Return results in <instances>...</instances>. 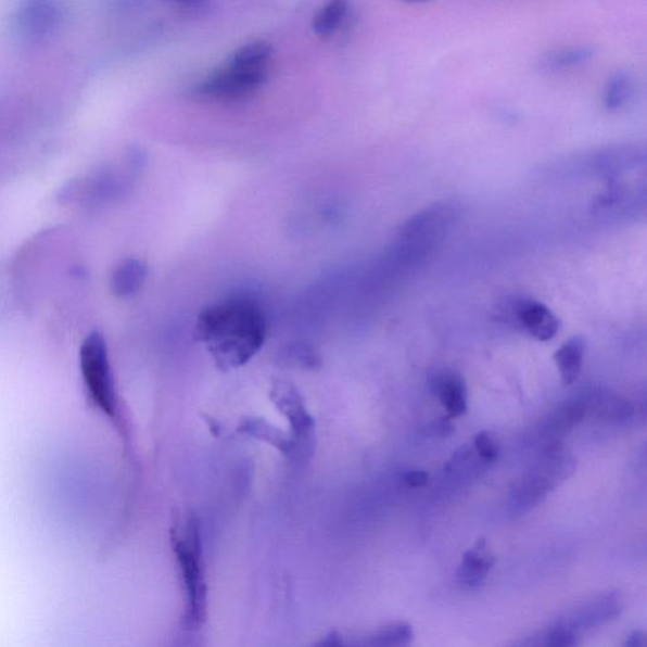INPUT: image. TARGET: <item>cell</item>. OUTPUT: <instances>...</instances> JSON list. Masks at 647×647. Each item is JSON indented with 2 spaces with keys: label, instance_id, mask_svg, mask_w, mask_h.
Here are the masks:
<instances>
[{
  "label": "cell",
  "instance_id": "1",
  "mask_svg": "<svg viewBox=\"0 0 647 647\" xmlns=\"http://www.w3.org/2000/svg\"><path fill=\"white\" fill-rule=\"evenodd\" d=\"M267 320L261 307L246 297H230L199 314L195 338L223 371L245 366L264 346Z\"/></svg>",
  "mask_w": 647,
  "mask_h": 647
},
{
  "label": "cell",
  "instance_id": "2",
  "mask_svg": "<svg viewBox=\"0 0 647 647\" xmlns=\"http://www.w3.org/2000/svg\"><path fill=\"white\" fill-rule=\"evenodd\" d=\"M272 52V46L266 41L243 45L225 65L198 85L196 94L225 103L250 99L268 78Z\"/></svg>",
  "mask_w": 647,
  "mask_h": 647
},
{
  "label": "cell",
  "instance_id": "3",
  "mask_svg": "<svg viewBox=\"0 0 647 647\" xmlns=\"http://www.w3.org/2000/svg\"><path fill=\"white\" fill-rule=\"evenodd\" d=\"M173 549L179 564L187 598L185 621L189 627H199L205 620L206 584L203 569L202 541L194 516L177 521L172 533Z\"/></svg>",
  "mask_w": 647,
  "mask_h": 647
},
{
  "label": "cell",
  "instance_id": "4",
  "mask_svg": "<svg viewBox=\"0 0 647 647\" xmlns=\"http://www.w3.org/2000/svg\"><path fill=\"white\" fill-rule=\"evenodd\" d=\"M80 371L92 406L111 420L118 416V396L105 339L99 331L90 333L80 346Z\"/></svg>",
  "mask_w": 647,
  "mask_h": 647
},
{
  "label": "cell",
  "instance_id": "5",
  "mask_svg": "<svg viewBox=\"0 0 647 647\" xmlns=\"http://www.w3.org/2000/svg\"><path fill=\"white\" fill-rule=\"evenodd\" d=\"M66 17V0H18L12 26L23 45L40 48L59 35Z\"/></svg>",
  "mask_w": 647,
  "mask_h": 647
},
{
  "label": "cell",
  "instance_id": "6",
  "mask_svg": "<svg viewBox=\"0 0 647 647\" xmlns=\"http://www.w3.org/2000/svg\"><path fill=\"white\" fill-rule=\"evenodd\" d=\"M507 312L508 318L541 342L551 341L560 329L557 315L533 299H516L507 305Z\"/></svg>",
  "mask_w": 647,
  "mask_h": 647
},
{
  "label": "cell",
  "instance_id": "7",
  "mask_svg": "<svg viewBox=\"0 0 647 647\" xmlns=\"http://www.w3.org/2000/svg\"><path fill=\"white\" fill-rule=\"evenodd\" d=\"M271 397L276 406L290 420L291 428L295 431L300 441L309 439L314 428V421L310 414L307 413L304 399L294 384L281 380L275 381Z\"/></svg>",
  "mask_w": 647,
  "mask_h": 647
},
{
  "label": "cell",
  "instance_id": "8",
  "mask_svg": "<svg viewBox=\"0 0 647 647\" xmlns=\"http://www.w3.org/2000/svg\"><path fill=\"white\" fill-rule=\"evenodd\" d=\"M149 268L138 258H126L119 262L111 276V291L115 297H132L141 291L148 280Z\"/></svg>",
  "mask_w": 647,
  "mask_h": 647
},
{
  "label": "cell",
  "instance_id": "9",
  "mask_svg": "<svg viewBox=\"0 0 647 647\" xmlns=\"http://www.w3.org/2000/svg\"><path fill=\"white\" fill-rule=\"evenodd\" d=\"M493 564H495V558L485 543L480 542L461 559L458 570L459 584L466 589L479 588L490 574Z\"/></svg>",
  "mask_w": 647,
  "mask_h": 647
},
{
  "label": "cell",
  "instance_id": "10",
  "mask_svg": "<svg viewBox=\"0 0 647 647\" xmlns=\"http://www.w3.org/2000/svg\"><path fill=\"white\" fill-rule=\"evenodd\" d=\"M431 389L441 398L449 418H459L467 411V389L465 381L453 372H441L431 380Z\"/></svg>",
  "mask_w": 647,
  "mask_h": 647
},
{
  "label": "cell",
  "instance_id": "11",
  "mask_svg": "<svg viewBox=\"0 0 647 647\" xmlns=\"http://www.w3.org/2000/svg\"><path fill=\"white\" fill-rule=\"evenodd\" d=\"M595 56V50L585 45L564 46L546 53L542 60L544 71L549 73H561L583 66Z\"/></svg>",
  "mask_w": 647,
  "mask_h": 647
},
{
  "label": "cell",
  "instance_id": "12",
  "mask_svg": "<svg viewBox=\"0 0 647 647\" xmlns=\"http://www.w3.org/2000/svg\"><path fill=\"white\" fill-rule=\"evenodd\" d=\"M585 354V341L582 337L569 339L554 354V360L559 369L561 382L564 386L573 384L582 371Z\"/></svg>",
  "mask_w": 647,
  "mask_h": 647
},
{
  "label": "cell",
  "instance_id": "13",
  "mask_svg": "<svg viewBox=\"0 0 647 647\" xmlns=\"http://www.w3.org/2000/svg\"><path fill=\"white\" fill-rule=\"evenodd\" d=\"M636 80L627 72L614 73L605 84L602 104L608 112H619L635 97Z\"/></svg>",
  "mask_w": 647,
  "mask_h": 647
},
{
  "label": "cell",
  "instance_id": "14",
  "mask_svg": "<svg viewBox=\"0 0 647 647\" xmlns=\"http://www.w3.org/2000/svg\"><path fill=\"white\" fill-rule=\"evenodd\" d=\"M350 10V0H328L314 15V33L322 38L335 35L348 17Z\"/></svg>",
  "mask_w": 647,
  "mask_h": 647
},
{
  "label": "cell",
  "instance_id": "15",
  "mask_svg": "<svg viewBox=\"0 0 647 647\" xmlns=\"http://www.w3.org/2000/svg\"><path fill=\"white\" fill-rule=\"evenodd\" d=\"M414 631L410 623L396 621L381 627L368 637L366 645L372 646H406L413 643Z\"/></svg>",
  "mask_w": 647,
  "mask_h": 647
},
{
  "label": "cell",
  "instance_id": "16",
  "mask_svg": "<svg viewBox=\"0 0 647 647\" xmlns=\"http://www.w3.org/2000/svg\"><path fill=\"white\" fill-rule=\"evenodd\" d=\"M595 410L605 420L622 421L634 415V407L620 397L604 395L595 403Z\"/></svg>",
  "mask_w": 647,
  "mask_h": 647
},
{
  "label": "cell",
  "instance_id": "17",
  "mask_svg": "<svg viewBox=\"0 0 647 647\" xmlns=\"http://www.w3.org/2000/svg\"><path fill=\"white\" fill-rule=\"evenodd\" d=\"M544 638L545 645L554 647L575 646L578 644L575 631L566 626L564 623L550 629Z\"/></svg>",
  "mask_w": 647,
  "mask_h": 647
},
{
  "label": "cell",
  "instance_id": "18",
  "mask_svg": "<svg viewBox=\"0 0 647 647\" xmlns=\"http://www.w3.org/2000/svg\"><path fill=\"white\" fill-rule=\"evenodd\" d=\"M474 448L484 464H493L498 457V446L487 431L474 437Z\"/></svg>",
  "mask_w": 647,
  "mask_h": 647
},
{
  "label": "cell",
  "instance_id": "19",
  "mask_svg": "<svg viewBox=\"0 0 647 647\" xmlns=\"http://www.w3.org/2000/svg\"><path fill=\"white\" fill-rule=\"evenodd\" d=\"M404 482L408 487H423L429 483V474L423 471H410L404 474Z\"/></svg>",
  "mask_w": 647,
  "mask_h": 647
},
{
  "label": "cell",
  "instance_id": "20",
  "mask_svg": "<svg viewBox=\"0 0 647 647\" xmlns=\"http://www.w3.org/2000/svg\"><path fill=\"white\" fill-rule=\"evenodd\" d=\"M453 426L448 419H442L430 426L428 433L433 436H448L453 433Z\"/></svg>",
  "mask_w": 647,
  "mask_h": 647
},
{
  "label": "cell",
  "instance_id": "21",
  "mask_svg": "<svg viewBox=\"0 0 647 647\" xmlns=\"http://www.w3.org/2000/svg\"><path fill=\"white\" fill-rule=\"evenodd\" d=\"M645 644H646V637H645L644 631H640V630L634 631V633L631 634L627 637V640L625 642V646H629V647H638V646H644Z\"/></svg>",
  "mask_w": 647,
  "mask_h": 647
},
{
  "label": "cell",
  "instance_id": "22",
  "mask_svg": "<svg viewBox=\"0 0 647 647\" xmlns=\"http://www.w3.org/2000/svg\"><path fill=\"white\" fill-rule=\"evenodd\" d=\"M165 2L181 7H196L200 3H203L204 0H165Z\"/></svg>",
  "mask_w": 647,
  "mask_h": 647
},
{
  "label": "cell",
  "instance_id": "23",
  "mask_svg": "<svg viewBox=\"0 0 647 647\" xmlns=\"http://www.w3.org/2000/svg\"><path fill=\"white\" fill-rule=\"evenodd\" d=\"M406 4H423L430 2V0H402Z\"/></svg>",
  "mask_w": 647,
  "mask_h": 647
}]
</instances>
